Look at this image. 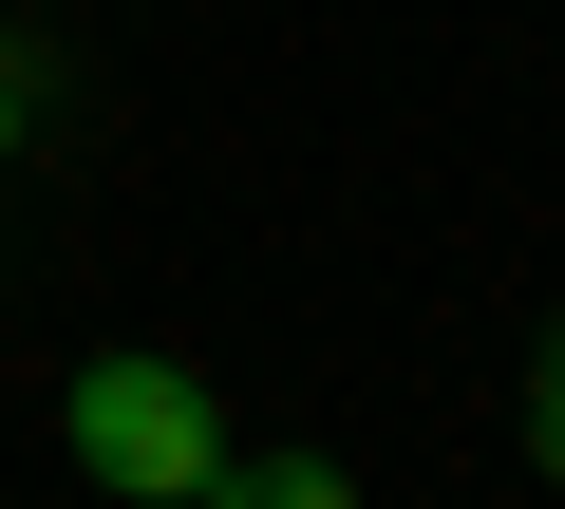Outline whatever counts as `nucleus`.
<instances>
[{
    "label": "nucleus",
    "instance_id": "3",
    "mask_svg": "<svg viewBox=\"0 0 565 509\" xmlns=\"http://www.w3.org/2000/svg\"><path fill=\"white\" fill-rule=\"evenodd\" d=\"M527 471H546V490H565V321H546V340H527Z\"/></svg>",
    "mask_w": 565,
    "mask_h": 509
},
{
    "label": "nucleus",
    "instance_id": "4",
    "mask_svg": "<svg viewBox=\"0 0 565 509\" xmlns=\"http://www.w3.org/2000/svg\"><path fill=\"white\" fill-rule=\"evenodd\" d=\"M20 114H39V95H20V57H0V151H20Z\"/></svg>",
    "mask_w": 565,
    "mask_h": 509
},
{
    "label": "nucleus",
    "instance_id": "1",
    "mask_svg": "<svg viewBox=\"0 0 565 509\" xmlns=\"http://www.w3.org/2000/svg\"><path fill=\"white\" fill-rule=\"evenodd\" d=\"M57 434H76V471H95L114 509H189V490L226 471V396H207L189 359H132V340L57 378Z\"/></svg>",
    "mask_w": 565,
    "mask_h": 509
},
{
    "label": "nucleus",
    "instance_id": "2",
    "mask_svg": "<svg viewBox=\"0 0 565 509\" xmlns=\"http://www.w3.org/2000/svg\"><path fill=\"white\" fill-rule=\"evenodd\" d=\"M189 509H359V471H340V453H245V434H226V471H207Z\"/></svg>",
    "mask_w": 565,
    "mask_h": 509
}]
</instances>
